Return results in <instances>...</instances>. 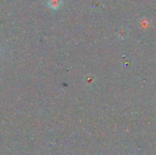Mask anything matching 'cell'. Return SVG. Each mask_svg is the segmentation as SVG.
Masks as SVG:
<instances>
[{"instance_id": "cell-1", "label": "cell", "mask_w": 156, "mask_h": 155, "mask_svg": "<svg viewBox=\"0 0 156 155\" xmlns=\"http://www.w3.org/2000/svg\"><path fill=\"white\" fill-rule=\"evenodd\" d=\"M49 6L53 9H59L61 5L60 0H49Z\"/></svg>"}]
</instances>
